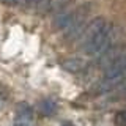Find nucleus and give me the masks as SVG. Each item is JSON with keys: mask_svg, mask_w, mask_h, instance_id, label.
Returning a JSON list of instances; mask_svg holds the SVG:
<instances>
[{"mask_svg": "<svg viewBox=\"0 0 126 126\" xmlns=\"http://www.w3.org/2000/svg\"><path fill=\"white\" fill-rule=\"evenodd\" d=\"M13 126H33V109L29 102H21L17 106Z\"/></svg>", "mask_w": 126, "mask_h": 126, "instance_id": "obj_1", "label": "nucleus"}, {"mask_svg": "<svg viewBox=\"0 0 126 126\" xmlns=\"http://www.w3.org/2000/svg\"><path fill=\"white\" fill-rule=\"evenodd\" d=\"M55 109H57L55 107V102L50 101V99H46V101H43L41 104H39V110H41L46 117H50L55 112Z\"/></svg>", "mask_w": 126, "mask_h": 126, "instance_id": "obj_2", "label": "nucleus"}, {"mask_svg": "<svg viewBox=\"0 0 126 126\" xmlns=\"http://www.w3.org/2000/svg\"><path fill=\"white\" fill-rule=\"evenodd\" d=\"M66 2H68V0H49V2L46 3V10L47 11H55V10H58V8H62Z\"/></svg>", "mask_w": 126, "mask_h": 126, "instance_id": "obj_3", "label": "nucleus"}, {"mask_svg": "<svg viewBox=\"0 0 126 126\" xmlns=\"http://www.w3.org/2000/svg\"><path fill=\"white\" fill-rule=\"evenodd\" d=\"M63 66H65L68 71L76 73V71H79V69L82 68V62H79V60H68V62L63 63Z\"/></svg>", "mask_w": 126, "mask_h": 126, "instance_id": "obj_4", "label": "nucleus"}, {"mask_svg": "<svg viewBox=\"0 0 126 126\" xmlns=\"http://www.w3.org/2000/svg\"><path fill=\"white\" fill-rule=\"evenodd\" d=\"M115 123H117L118 126H126V110H121V112L117 113Z\"/></svg>", "mask_w": 126, "mask_h": 126, "instance_id": "obj_5", "label": "nucleus"}, {"mask_svg": "<svg viewBox=\"0 0 126 126\" xmlns=\"http://www.w3.org/2000/svg\"><path fill=\"white\" fill-rule=\"evenodd\" d=\"M43 0H24V3H25L27 6H32V5H38V3H41Z\"/></svg>", "mask_w": 126, "mask_h": 126, "instance_id": "obj_6", "label": "nucleus"}, {"mask_svg": "<svg viewBox=\"0 0 126 126\" xmlns=\"http://www.w3.org/2000/svg\"><path fill=\"white\" fill-rule=\"evenodd\" d=\"M2 2H3V3H6V5H16L19 0H2Z\"/></svg>", "mask_w": 126, "mask_h": 126, "instance_id": "obj_7", "label": "nucleus"}, {"mask_svg": "<svg viewBox=\"0 0 126 126\" xmlns=\"http://www.w3.org/2000/svg\"><path fill=\"white\" fill-rule=\"evenodd\" d=\"M63 126H73V125H71V123H66V125H63Z\"/></svg>", "mask_w": 126, "mask_h": 126, "instance_id": "obj_8", "label": "nucleus"}]
</instances>
